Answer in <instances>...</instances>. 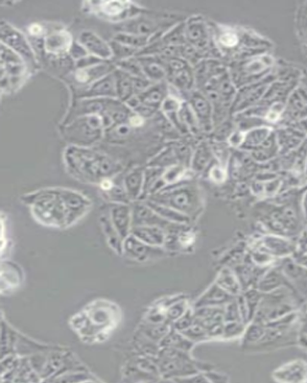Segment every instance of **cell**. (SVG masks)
Instances as JSON below:
<instances>
[{"label": "cell", "mask_w": 307, "mask_h": 383, "mask_svg": "<svg viewBox=\"0 0 307 383\" xmlns=\"http://www.w3.org/2000/svg\"><path fill=\"white\" fill-rule=\"evenodd\" d=\"M131 234L146 244L163 248L167 235L163 229L155 226H135L132 227Z\"/></svg>", "instance_id": "cell-6"}, {"label": "cell", "mask_w": 307, "mask_h": 383, "mask_svg": "<svg viewBox=\"0 0 307 383\" xmlns=\"http://www.w3.org/2000/svg\"><path fill=\"white\" fill-rule=\"evenodd\" d=\"M210 160V155L206 149H199L196 153V156L193 160V168L194 170L201 171Z\"/></svg>", "instance_id": "cell-21"}, {"label": "cell", "mask_w": 307, "mask_h": 383, "mask_svg": "<svg viewBox=\"0 0 307 383\" xmlns=\"http://www.w3.org/2000/svg\"><path fill=\"white\" fill-rule=\"evenodd\" d=\"M188 309L189 308L187 301L184 299H180L177 302L173 303L169 307H167L165 310L167 322H169L170 324H173L175 321L181 317Z\"/></svg>", "instance_id": "cell-15"}, {"label": "cell", "mask_w": 307, "mask_h": 383, "mask_svg": "<svg viewBox=\"0 0 307 383\" xmlns=\"http://www.w3.org/2000/svg\"><path fill=\"white\" fill-rule=\"evenodd\" d=\"M159 346L160 348H172L189 352L194 343L185 337L180 331L172 327L169 332L159 342Z\"/></svg>", "instance_id": "cell-8"}, {"label": "cell", "mask_w": 307, "mask_h": 383, "mask_svg": "<svg viewBox=\"0 0 307 383\" xmlns=\"http://www.w3.org/2000/svg\"><path fill=\"white\" fill-rule=\"evenodd\" d=\"M211 177L215 181H222L225 179V172L219 166H214L211 171Z\"/></svg>", "instance_id": "cell-27"}, {"label": "cell", "mask_w": 307, "mask_h": 383, "mask_svg": "<svg viewBox=\"0 0 307 383\" xmlns=\"http://www.w3.org/2000/svg\"><path fill=\"white\" fill-rule=\"evenodd\" d=\"M182 171V167L180 166L172 167L162 175V180L165 183H173L181 177Z\"/></svg>", "instance_id": "cell-22"}, {"label": "cell", "mask_w": 307, "mask_h": 383, "mask_svg": "<svg viewBox=\"0 0 307 383\" xmlns=\"http://www.w3.org/2000/svg\"><path fill=\"white\" fill-rule=\"evenodd\" d=\"M148 71L152 76H155L156 78H159L163 75L161 68L157 64H152L148 67Z\"/></svg>", "instance_id": "cell-29"}, {"label": "cell", "mask_w": 307, "mask_h": 383, "mask_svg": "<svg viewBox=\"0 0 307 383\" xmlns=\"http://www.w3.org/2000/svg\"><path fill=\"white\" fill-rule=\"evenodd\" d=\"M268 129H255L252 130L244 140V146H257L264 142L268 138Z\"/></svg>", "instance_id": "cell-18"}, {"label": "cell", "mask_w": 307, "mask_h": 383, "mask_svg": "<svg viewBox=\"0 0 307 383\" xmlns=\"http://www.w3.org/2000/svg\"><path fill=\"white\" fill-rule=\"evenodd\" d=\"M220 42L223 45H225L227 47H233V46L236 45V43L238 42V38L234 33H224L222 36L220 37Z\"/></svg>", "instance_id": "cell-24"}, {"label": "cell", "mask_w": 307, "mask_h": 383, "mask_svg": "<svg viewBox=\"0 0 307 383\" xmlns=\"http://www.w3.org/2000/svg\"><path fill=\"white\" fill-rule=\"evenodd\" d=\"M188 37L193 42L201 41V38L203 37V29L201 25L195 24L190 26L188 29Z\"/></svg>", "instance_id": "cell-23"}, {"label": "cell", "mask_w": 307, "mask_h": 383, "mask_svg": "<svg viewBox=\"0 0 307 383\" xmlns=\"http://www.w3.org/2000/svg\"><path fill=\"white\" fill-rule=\"evenodd\" d=\"M245 332V326L242 321H234V322H225L223 329L222 338L233 339L235 337H239L243 335Z\"/></svg>", "instance_id": "cell-16"}, {"label": "cell", "mask_w": 307, "mask_h": 383, "mask_svg": "<svg viewBox=\"0 0 307 383\" xmlns=\"http://www.w3.org/2000/svg\"><path fill=\"white\" fill-rule=\"evenodd\" d=\"M235 297L223 290L217 283L212 284L194 305V309L206 307H225Z\"/></svg>", "instance_id": "cell-5"}, {"label": "cell", "mask_w": 307, "mask_h": 383, "mask_svg": "<svg viewBox=\"0 0 307 383\" xmlns=\"http://www.w3.org/2000/svg\"><path fill=\"white\" fill-rule=\"evenodd\" d=\"M215 283H217L223 290H225L233 297L239 296L242 290V285L235 272H233L232 270L227 268L223 269L219 273Z\"/></svg>", "instance_id": "cell-9"}, {"label": "cell", "mask_w": 307, "mask_h": 383, "mask_svg": "<svg viewBox=\"0 0 307 383\" xmlns=\"http://www.w3.org/2000/svg\"><path fill=\"white\" fill-rule=\"evenodd\" d=\"M141 123H142V118L140 117H138V116L134 117L131 119V124H132L133 126H138V125H140Z\"/></svg>", "instance_id": "cell-31"}, {"label": "cell", "mask_w": 307, "mask_h": 383, "mask_svg": "<svg viewBox=\"0 0 307 383\" xmlns=\"http://www.w3.org/2000/svg\"><path fill=\"white\" fill-rule=\"evenodd\" d=\"M172 329V324L169 322H161V323H151V322H143L139 327V332L148 337L149 339L159 343L163 339V337L169 332Z\"/></svg>", "instance_id": "cell-10"}, {"label": "cell", "mask_w": 307, "mask_h": 383, "mask_svg": "<svg viewBox=\"0 0 307 383\" xmlns=\"http://www.w3.org/2000/svg\"><path fill=\"white\" fill-rule=\"evenodd\" d=\"M122 254L132 260L146 262L164 256L166 250L163 247L146 244L131 234L123 240Z\"/></svg>", "instance_id": "cell-4"}, {"label": "cell", "mask_w": 307, "mask_h": 383, "mask_svg": "<svg viewBox=\"0 0 307 383\" xmlns=\"http://www.w3.org/2000/svg\"><path fill=\"white\" fill-rule=\"evenodd\" d=\"M101 186H102L103 189L108 190V189H111V188H112L113 183H112V181H110V180L105 179V180H103V181H101Z\"/></svg>", "instance_id": "cell-30"}, {"label": "cell", "mask_w": 307, "mask_h": 383, "mask_svg": "<svg viewBox=\"0 0 307 383\" xmlns=\"http://www.w3.org/2000/svg\"><path fill=\"white\" fill-rule=\"evenodd\" d=\"M152 202L172 208L180 213L191 216L195 215L200 208L199 194L195 187L184 185L169 191H160L152 198Z\"/></svg>", "instance_id": "cell-2"}, {"label": "cell", "mask_w": 307, "mask_h": 383, "mask_svg": "<svg viewBox=\"0 0 307 383\" xmlns=\"http://www.w3.org/2000/svg\"><path fill=\"white\" fill-rule=\"evenodd\" d=\"M144 174L141 170H136L129 174L125 180L127 193L132 198H137L143 186Z\"/></svg>", "instance_id": "cell-13"}, {"label": "cell", "mask_w": 307, "mask_h": 383, "mask_svg": "<svg viewBox=\"0 0 307 383\" xmlns=\"http://www.w3.org/2000/svg\"><path fill=\"white\" fill-rule=\"evenodd\" d=\"M30 30H31L30 32L32 33V34H39V33L41 32V26L35 24V25H32Z\"/></svg>", "instance_id": "cell-32"}, {"label": "cell", "mask_w": 307, "mask_h": 383, "mask_svg": "<svg viewBox=\"0 0 307 383\" xmlns=\"http://www.w3.org/2000/svg\"><path fill=\"white\" fill-rule=\"evenodd\" d=\"M193 104L195 107L196 113L198 114L199 117L201 119L208 120L210 118L211 115V109L209 103L206 101V99L201 96H195L193 98Z\"/></svg>", "instance_id": "cell-20"}, {"label": "cell", "mask_w": 307, "mask_h": 383, "mask_svg": "<svg viewBox=\"0 0 307 383\" xmlns=\"http://www.w3.org/2000/svg\"><path fill=\"white\" fill-rule=\"evenodd\" d=\"M244 140H245V136H244L243 132H236L231 136L230 143L234 147L240 146L243 144Z\"/></svg>", "instance_id": "cell-26"}, {"label": "cell", "mask_w": 307, "mask_h": 383, "mask_svg": "<svg viewBox=\"0 0 307 383\" xmlns=\"http://www.w3.org/2000/svg\"><path fill=\"white\" fill-rule=\"evenodd\" d=\"M111 220L123 240L131 234L132 212L129 207L124 205L115 207L112 210Z\"/></svg>", "instance_id": "cell-7"}, {"label": "cell", "mask_w": 307, "mask_h": 383, "mask_svg": "<svg viewBox=\"0 0 307 383\" xmlns=\"http://www.w3.org/2000/svg\"><path fill=\"white\" fill-rule=\"evenodd\" d=\"M104 9L106 13L110 15H117L122 11V3L121 2H108L105 4Z\"/></svg>", "instance_id": "cell-25"}, {"label": "cell", "mask_w": 307, "mask_h": 383, "mask_svg": "<svg viewBox=\"0 0 307 383\" xmlns=\"http://www.w3.org/2000/svg\"><path fill=\"white\" fill-rule=\"evenodd\" d=\"M161 99V93L159 90H152L150 91V93L146 95V100L145 102H147L148 104H154V103H159Z\"/></svg>", "instance_id": "cell-28"}, {"label": "cell", "mask_w": 307, "mask_h": 383, "mask_svg": "<svg viewBox=\"0 0 307 383\" xmlns=\"http://www.w3.org/2000/svg\"><path fill=\"white\" fill-rule=\"evenodd\" d=\"M118 131H119V133H120V134H123V135H125V134H127L128 131H129V129H128L126 126H121V127L118 129Z\"/></svg>", "instance_id": "cell-33"}, {"label": "cell", "mask_w": 307, "mask_h": 383, "mask_svg": "<svg viewBox=\"0 0 307 383\" xmlns=\"http://www.w3.org/2000/svg\"><path fill=\"white\" fill-rule=\"evenodd\" d=\"M102 222V227L104 230V233L107 237L108 244L110 245L117 254L121 255L122 254V247H123V239L118 234L117 229L115 228L114 224L110 218L103 217L101 218Z\"/></svg>", "instance_id": "cell-12"}, {"label": "cell", "mask_w": 307, "mask_h": 383, "mask_svg": "<svg viewBox=\"0 0 307 383\" xmlns=\"http://www.w3.org/2000/svg\"><path fill=\"white\" fill-rule=\"evenodd\" d=\"M148 206L152 210H154L156 213H158L159 216H161L163 219L169 221L171 223L187 225L190 222L191 219L187 215L180 213V212H178L172 208H169V207L159 205V204L152 202V201L151 203H149Z\"/></svg>", "instance_id": "cell-11"}, {"label": "cell", "mask_w": 307, "mask_h": 383, "mask_svg": "<svg viewBox=\"0 0 307 383\" xmlns=\"http://www.w3.org/2000/svg\"><path fill=\"white\" fill-rule=\"evenodd\" d=\"M195 322V315H194V309L189 308L185 311V313L180 317L177 321H175L172 324V327L179 331H183L189 328L191 325Z\"/></svg>", "instance_id": "cell-19"}, {"label": "cell", "mask_w": 307, "mask_h": 383, "mask_svg": "<svg viewBox=\"0 0 307 383\" xmlns=\"http://www.w3.org/2000/svg\"><path fill=\"white\" fill-rule=\"evenodd\" d=\"M224 321L225 322H234V321L243 322L238 302L237 300H235V298L224 307Z\"/></svg>", "instance_id": "cell-17"}, {"label": "cell", "mask_w": 307, "mask_h": 383, "mask_svg": "<svg viewBox=\"0 0 307 383\" xmlns=\"http://www.w3.org/2000/svg\"><path fill=\"white\" fill-rule=\"evenodd\" d=\"M185 337H187L193 343L195 342H201V341L208 340L211 338L208 330L201 326L200 323L194 322L189 328L183 331H180Z\"/></svg>", "instance_id": "cell-14"}, {"label": "cell", "mask_w": 307, "mask_h": 383, "mask_svg": "<svg viewBox=\"0 0 307 383\" xmlns=\"http://www.w3.org/2000/svg\"><path fill=\"white\" fill-rule=\"evenodd\" d=\"M156 361L160 376L173 380L196 374L202 370V363L193 360L188 351L172 348H161Z\"/></svg>", "instance_id": "cell-1"}, {"label": "cell", "mask_w": 307, "mask_h": 383, "mask_svg": "<svg viewBox=\"0 0 307 383\" xmlns=\"http://www.w3.org/2000/svg\"><path fill=\"white\" fill-rule=\"evenodd\" d=\"M33 212L45 225L62 227L67 225V212L60 192H46L34 203Z\"/></svg>", "instance_id": "cell-3"}]
</instances>
